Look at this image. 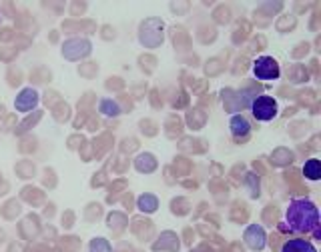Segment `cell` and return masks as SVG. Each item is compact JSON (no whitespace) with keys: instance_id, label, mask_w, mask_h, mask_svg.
Returning <instances> with one entry per match:
<instances>
[{"instance_id":"obj_1","label":"cell","mask_w":321,"mask_h":252,"mask_svg":"<svg viewBox=\"0 0 321 252\" xmlns=\"http://www.w3.org/2000/svg\"><path fill=\"white\" fill-rule=\"evenodd\" d=\"M285 222L289 226V230L297 232V234H307V232H315L319 226V210L311 200L299 198L287 206L285 212Z\"/></svg>"},{"instance_id":"obj_2","label":"cell","mask_w":321,"mask_h":252,"mask_svg":"<svg viewBox=\"0 0 321 252\" xmlns=\"http://www.w3.org/2000/svg\"><path fill=\"white\" fill-rule=\"evenodd\" d=\"M251 112L261 122L273 120L275 114H277V102H275V98H271V96H257L253 100V104H251Z\"/></svg>"},{"instance_id":"obj_3","label":"cell","mask_w":321,"mask_h":252,"mask_svg":"<svg viewBox=\"0 0 321 252\" xmlns=\"http://www.w3.org/2000/svg\"><path fill=\"white\" fill-rule=\"evenodd\" d=\"M253 74L259 80H277L279 78V64L271 56H261L253 64Z\"/></svg>"},{"instance_id":"obj_4","label":"cell","mask_w":321,"mask_h":252,"mask_svg":"<svg viewBox=\"0 0 321 252\" xmlns=\"http://www.w3.org/2000/svg\"><path fill=\"white\" fill-rule=\"evenodd\" d=\"M88 54H90V42L84 38H73L63 46V56L69 60H80Z\"/></svg>"},{"instance_id":"obj_5","label":"cell","mask_w":321,"mask_h":252,"mask_svg":"<svg viewBox=\"0 0 321 252\" xmlns=\"http://www.w3.org/2000/svg\"><path fill=\"white\" fill-rule=\"evenodd\" d=\"M36 104H38V94H36V90H32V88H24V90L16 96V100H14V108H16L18 112H30Z\"/></svg>"},{"instance_id":"obj_6","label":"cell","mask_w":321,"mask_h":252,"mask_svg":"<svg viewBox=\"0 0 321 252\" xmlns=\"http://www.w3.org/2000/svg\"><path fill=\"white\" fill-rule=\"evenodd\" d=\"M281 252H317V250H315V246H313L309 240L293 238V240L285 242V246H283Z\"/></svg>"},{"instance_id":"obj_7","label":"cell","mask_w":321,"mask_h":252,"mask_svg":"<svg viewBox=\"0 0 321 252\" xmlns=\"http://www.w3.org/2000/svg\"><path fill=\"white\" fill-rule=\"evenodd\" d=\"M245 240L249 242L251 248L259 250V248H263V244H265V234H263V230H261L259 226H251V228L247 230V234H245Z\"/></svg>"},{"instance_id":"obj_8","label":"cell","mask_w":321,"mask_h":252,"mask_svg":"<svg viewBox=\"0 0 321 252\" xmlns=\"http://www.w3.org/2000/svg\"><path fill=\"white\" fill-rule=\"evenodd\" d=\"M135 166H137L139 172H153L155 166H157V162H155V158H153L151 154H141V156L137 158Z\"/></svg>"},{"instance_id":"obj_9","label":"cell","mask_w":321,"mask_h":252,"mask_svg":"<svg viewBox=\"0 0 321 252\" xmlns=\"http://www.w3.org/2000/svg\"><path fill=\"white\" fill-rule=\"evenodd\" d=\"M157 206H159V202H157V198H155L153 194H143V196L139 198V208H141L143 212H155Z\"/></svg>"},{"instance_id":"obj_10","label":"cell","mask_w":321,"mask_h":252,"mask_svg":"<svg viewBox=\"0 0 321 252\" xmlns=\"http://www.w3.org/2000/svg\"><path fill=\"white\" fill-rule=\"evenodd\" d=\"M303 172H305V176L307 178H311V180H317L319 176H321V164H319V160H309L307 164H305V168H303Z\"/></svg>"},{"instance_id":"obj_11","label":"cell","mask_w":321,"mask_h":252,"mask_svg":"<svg viewBox=\"0 0 321 252\" xmlns=\"http://www.w3.org/2000/svg\"><path fill=\"white\" fill-rule=\"evenodd\" d=\"M231 130H233V134H247L249 132V122L243 116H233Z\"/></svg>"},{"instance_id":"obj_12","label":"cell","mask_w":321,"mask_h":252,"mask_svg":"<svg viewBox=\"0 0 321 252\" xmlns=\"http://www.w3.org/2000/svg\"><path fill=\"white\" fill-rule=\"evenodd\" d=\"M90 252H113V250H111L109 240H104V238H94V240L90 242Z\"/></svg>"},{"instance_id":"obj_13","label":"cell","mask_w":321,"mask_h":252,"mask_svg":"<svg viewBox=\"0 0 321 252\" xmlns=\"http://www.w3.org/2000/svg\"><path fill=\"white\" fill-rule=\"evenodd\" d=\"M100 112L109 114V116H117L119 114V106L113 102V100H102V102H100Z\"/></svg>"},{"instance_id":"obj_14","label":"cell","mask_w":321,"mask_h":252,"mask_svg":"<svg viewBox=\"0 0 321 252\" xmlns=\"http://www.w3.org/2000/svg\"><path fill=\"white\" fill-rule=\"evenodd\" d=\"M16 170H18V174H20L22 178H28V176L34 174V164H30V162H20Z\"/></svg>"},{"instance_id":"obj_15","label":"cell","mask_w":321,"mask_h":252,"mask_svg":"<svg viewBox=\"0 0 321 252\" xmlns=\"http://www.w3.org/2000/svg\"><path fill=\"white\" fill-rule=\"evenodd\" d=\"M94 68H96L94 64H86V66H82V68H80V72H82L84 76H92V70H94Z\"/></svg>"},{"instance_id":"obj_16","label":"cell","mask_w":321,"mask_h":252,"mask_svg":"<svg viewBox=\"0 0 321 252\" xmlns=\"http://www.w3.org/2000/svg\"><path fill=\"white\" fill-rule=\"evenodd\" d=\"M2 238H4V232H2V230H0V242H2Z\"/></svg>"}]
</instances>
